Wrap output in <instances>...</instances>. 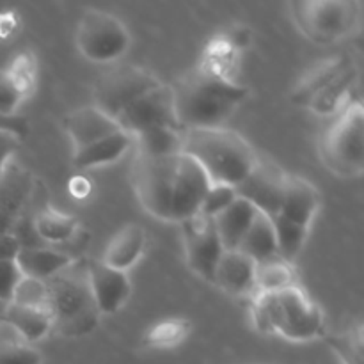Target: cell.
Wrapping results in <instances>:
<instances>
[{"mask_svg":"<svg viewBox=\"0 0 364 364\" xmlns=\"http://www.w3.org/2000/svg\"><path fill=\"white\" fill-rule=\"evenodd\" d=\"M270 220H272L274 233H276L277 256L288 263L294 262L301 249L304 247V242L308 238V228L299 226V224L284 219L279 213L270 217Z\"/></svg>","mask_w":364,"mask_h":364,"instance_id":"29","label":"cell"},{"mask_svg":"<svg viewBox=\"0 0 364 364\" xmlns=\"http://www.w3.org/2000/svg\"><path fill=\"white\" fill-rule=\"evenodd\" d=\"M77 48L91 63H110L130 46V34L121 20L107 11L91 9L77 27Z\"/></svg>","mask_w":364,"mask_h":364,"instance_id":"7","label":"cell"},{"mask_svg":"<svg viewBox=\"0 0 364 364\" xmlns=\"http://www.w3.org/2000/svg\"><path fill=\"white\" fill-rule=\"evenodd\" d=\"M21 276L31 277L38 281H48L60 270L66 269L73 263L71 256L64 252L52 251L48 247H34V249H20L14 258Z\"/></svg>","mask_w":364,"mask_h":364,"instance_id":"20","label":"cell"},{"mask_svg":"<svg viewBox=\"0 0 364 364\" xmlns=\"http://www.w3.org/2000/svg\"><path fill=\"white\" fill-rule=\"evenodd\" d=\"M132 139H134L132 135L119 130L116 134L109 135V137L102 139V141L95 142V144L87 146V148L78 149V151H75V166L78 169H91V167L116 162L130 148Z\"/></svg>","mask_w":364,"mask_h":364,"instance_id":"22","label":"cell"},{"mask_svg":"<svg viewBox=\"0 0 364 364\" xmlns=\"http://www.w3.org/2000/svg\"><path fill=\"white\" fill-rule=\"evenodd\" d=\"M181 130L220 128L247 96V89L208 71H191L171 85Z\"/></svg>","mask_w":364,"mask_h":364,"instance_id":"2","label":"cell"},{"mask_svg":"<svg viewBox=\"0 0 364 364\" xmlns=\"http://www.w3.org/2000/svg\"><path fill=\"white\" fill-rule=\"evenodd\" d=\"M21 102V92L16 82L7 75L6 71H0V116L13 117L16 116V110Z\"/></svg>","mask_w":364,"mask_h":364,"instance_id":"34","label":"cell"},{"mask_svg":"<svg viewBox=\"0 0 364 364\" xmlns=\"http://www.w3.org/2000/svg\"><path fill=\"white\" fill-rule=\"evenodd\" d=\"M327 343L340 355L343 364H364L363 334L359 327L355 331H350V333L338 334V336L329 338Z\"/></svg>","mask_w":364,"mask_h":364,"instance_id":"31","label":"cell"},{"mask_svg":"<svg viewBox=\"0 0 364 364\" xmlns=\"http://www.w3.org/2000/svg\"><path fill=\"white\" fill-rule=\"evenodd\" d=\"M162 82L156 80L151 73L132 64L114 68L96 80L92 89V100L98 110L105 116L117 119L121 112L130 105L132 102L142 96L144 92L151 91Z\"/></svg>","mask_w":364,"mask_h":364,"instance_id":"8","label":"cell"},{"mask_svg":"<svg viewBox=\"0 0 364 364\" xmlns=\"http://www.w3.org/2000/svg\"><path fill=\"white\" fill-rule=\"evenodd\" d=\"M132 185L148 213L167 223H183L198 215L210 181L185 153L171 156H135Z\"/></svg>","mask_w":364,"mask_h":364,"instance_id":"1","label":"cell"},{"mask_svg":"<svg viewBox=\"0 0 364 364\" xmlns=\"http://www.w3.org/2000/svg\"><path fill=\"white\" fill-rule=\"evenodd\" d=\"M294 18L306 36L318 43L336 41L350 34L358 25L359 11L355 2L323 0V2L291 4Z\"/></svg>","mask_w":364,"mask_h":364,"instance_id":"9","label":"cell"},{"mask_svg":"<svg viewBox=\"0 0 364 364\" xmlns=\"http://www.w3.org/2000/svg\"><path fill=\"white\" fill-rule=\"evenodd\" d=\"M144 230L139 224H127L110 238L100 262L114 270L127 272L139 262V258L144 252Z\"/></svg>","mask_w":364,"mask_h":364,"instance_id":"17","label":"cell"},{"mask_svg":"<svg viewBox=\"0 0 364 364\" xmlns=\"http://www.w3.org/2000/svg\"><path fill=\"white\" fill-rule=\"evenodd\" d=\"M287 173L274 162L258 160L240 185L235 187L237 198L251 203L258 212L272 217L277 215L283 203Z\"/></svg>","mask_w":364,"mask_h":364,"instance_id":"12","label":"cell"},{"mask_svg":"<svg viewBox=\"0 0 364 364\" xmlns=\"http://www.w3.org/2000/svg\"><path fill=\"white\" fill-rule=\"evenodd\" d=\"M11 304L50 311L48 288H46V283L45 281L31 279V277H21L16 290H14L13 294V301H11Z\"/></svg>","mask_w":364,"mask_h":364,"instance_id":"30","label":"cell"},{"mask_svg":"<svg viewBox=\"0 0 364 364\" xmlns=\"http://www.w3.org/2000/svg\"><path fill=\"white\" fill-rule=\"evenodd\" d=\"M355 78H358V70H355L354 64H350V66L345 68L331 84H327L326 87L308 103V107L318 114L336 112L338 105H340L341 100L347 96L348 89L352 87Z\"/></svg>","mask_w":364,"mask_h":364,"instance_id":"27","label":"cell"},{"mask_svg":"<svg viewBox=\"0 0 364 364\" xmlns=\"http://www.w3.org/2000/svg\"><path fill=\"white\" fill-rule=\"evenodd\" d=\"M6 308H7V304H4V302H0V322H2L4 313H6Z\"/></svg>","mask_w":364,"mask_h":364,"instance_id":"39","label":"cell"},{"mask_svg":"<svg viewBox=\"0 0 364 364\" xmlns=\"http://www.w3.org/2000/svg\"><path fill=\"white\" fill-rule=\"evenodd\" d=\"M18 251H20V245H18V242L11 235H0V262L14 259Z\"/></svg>","mask_w":364,"mask_h":364,"instance_id":"38","label":"cell"},{"mask_svg":"<svg viewBox=\"0 0 364 364\" xmlns=\"http://www.w3.org/2000/svg\"><path fill=\"white\" fill-rule=\"evenodd\" d=\"M2 173H4V169H2V167H0V178H2Z\"/></svg>","mask_w":364,"mask_h":364,"instance_id":"40","label":"cell"},{"mask_svg":"<svg viewBox=\"0 0 364 364\" xmlns=\"http://www.w3.org/2000/svg\"><path fill=\"white\" fill-rule=\"evenodd\" d=\"M4 323L16 331L21 341H38L52 329V315L45 309L23 308V306L7 304L4 313Z\"/></svg>","mask_w":364,"mask_h":364,"instance_id":"23","label":"cell"},{"mask_svg":"<svg viewBox=\"0 0 364 364\" xmlns=\"http://www.w3.org/2000/svg\"><path fill=\"white\" fill-rule=\"evenodd\" d=\"M181 153L203 169L210 185L237 187L258 162L255 149L240 134L228 128H196L183 132Z\"/></svg>","mask_w":364,"mask_h":364,"instance_id":"3","label":"cell"},{"mask_svg":"<svg viewBox=\"0 0 364 364\" xmlns=\"http://www.w3.org/2000/svg\"><path fill=\"white\" fill-rule=\"evenodd\" d=\"M235 199H237V192H235L233 187H228V185H210L208 192H206L205 199H203L201 208H199V213L213 219L217 213L226 210Z\"/></svg>","mask_w":364,"mask_h":364,"instance_id":"32","label":"cell"},{"mask_svg":"<svg viewBox=\"0 0 364 364\" xmlns=\"http://www.w3.org/2000/svg\"><path fill=\"white\" fill-rule=\"evenodd\" d=\"M258 210L245 199L237 198L226 210L213 217V226L220 238L224 251H237L242 238L251 228Z\"/></svg>","mask_w":364,"mask_h":364,"instance_id":"18","label":"cell"},{"mask_svg":"<svg viewBox=\"0 0 364 364\" xmlns=\"http://www.w3.org/2000/svg\"><path fill=\"white\" fill-rule=\"evenodd\" d=\"M21 272L14 259H4L0 262V302L11 304L13 294L21 279Z\"/></svg>","mask_w":364,"mask_h":364,"instance_id":"35","label":"cell"},{"mask_svg":"<svg viewBox=\"0 0 364 364\" xmlns=\"http://www.w3.org/2000/svg\"><path fill=\"white\" fill-rule=\"evenodd\" d=\"M318 205V194L309 181H306L304 178L287 174L279 215L309 230V224L315 219Z\"/></svg>","mask_w":364,"mask_h":364,"instance_id":"16","label":"cell"},{"mask_svg":"<svg viewBox=\"0 0 364 364\" xmlns=\"http://www.w3.org/2000/svg\"><path fill=\"white\" fill-rule=\"evenodd\" d=\"M137 141V155L171 156L181 153L183 132L173 128H151L134 135Z\"/></svg>","mask_w":364,"mask_h":364,"instance_id":"25","label":"cell"},{"mask_svg":"<svg viewBox=\"0 0 364 364\" xmlns=\"http://www.w3.org/2000/svg\"><path fill=\"white\" fill-rule=\"evenodd\" d=\"M21 139L9 130H0V167H6L9 159L18 151Z\"/></svg>","mask_w":364,"mask_h":364,"instance_id":"36","label":"cell"},{"mask_svg":"<svg viewBox=\"0 0 364 364\" xmlns=\"http://www.w3.org/2000/svg\"><path fill=\"white\" fill-rule=\"evenodd\" d=\"M0 130H9L13 134H16L18 137L23 139L28 134V123L21 116H13V117H2L0 116Z\"/></svg>","mask_w":364,"mask_h":364,"instance_id":"37","label":"cell"},{"mask_svg":"<svg viewBox=\"0 0 364 364\" xmlns=\"http://www.w3.org/2000/svg\"><path fill=\"white\" fill-rule=\"evenodd\" d=\"M352 64L350 59L347 57H336V59H327L323 63L316 64L313 70H309L306 73V77L302 78L301 84L295 87L294 95H291V102L299 103V105H306L326 87L327 84L334 80L345 68H348Z\"/></svg>","mask_w":364,"mask_h":364,"instance_id":"24","label":"cell"},{"mask_svg":"<svg viewBox=\"0 0 364 364\" xmlns=\"http://www.w3.org/2000/svg\"><path fill=\"white\" fill-rule=\"evenodd\" d=\"M322 159L331 171L343 176L361 174L364 167V114L355 102L341 112L322 139Z\"/></svg>","mask_w":364,"mask_h":364,"instance_id":"6","label":"cell"},{"mask_svg":"<svg viewBox=\"0 0 364 364\" xmlns=\"http://www.w3.org/2000/svg\"><path fill=\"white\" fill-rule=\"evenodd\" d=\"M237 251L245 255L247 258H251L255 263L276 258V233H274L272 220H270L269 215H265V213L262 212L256 213L251 228H249L247 233L244 235Z\"/></svg>","mask_w":364,"mask_h":364,"instance_id":"21","label":"cell"},{"mask_svg":"<svg viewBox=\"0 0 364 364\" xmlns=\"http://www.w3.org/2000/svg\"><path fill=\"white\" fill-rule=\"evenodd\" d=\"M32 194V176L25 169L7 164L0 178V213L16 220L27 208Z\"/></svg>","mask_w":364,"mask_h":364,"instance_id":"19","label":"cell"},{"mask_svg":"<svg viewBox=\"0 0 364 364\" xmlns=\"http://www.w3.org/2000/svg\"><path fill=\"white\" fill-rule=\"evenodd\" d=\"M116 123L132 137L151 128H173L183 132L174 112L173 89L166 84H159L155 89L139 96L117 116Z\"/></svg>","mask_w":364,"mask_h":364,"instance_id":"10","label":"cell"},{"mask_svg":"<svg viewBox=\"0 0 364 364\" xmlns=\"http://www.w3.org/2000/svg\"><path fill=\"white\" fill-rule=\"evenodd\" d=\"M50 315L52 327L55 326L63 334H85L96 327V309L87 279V267L77 270L71 265L60 270L48 281Z\"/></svg>","mask_w":364,"mask_h":364,"instance_id":"5","label":"cell"},{"mask_svg":"<svg viewBox=\"0 0 364 364\" xmlns=\"http://www.w3.org/2000/svg\"><path fill=\"white\" fill-rule=\"evenodd\" d=\"M64 128H66L68 135L73 142L75 151L87 148V146L121 130L112 117L105 116L102 110L92 105L73 110L64 119Z\"/></svg>","mask_w":364,"mask_h":364,"instance_id":"14","label":"cell"},{"mask_svg":"<svg viewBox=\"0 0 364 364\" xmlns=\"http://www.w3.org/2000/svg\"><path fill=\"white\" fill-rule=\"evenodd\" d=\"M0 364H41V355L21 341H0Z\"/></svg>","mask_w":364,"mask_h":364,"instance_id":"33","label":"cell"},{"mask_svg":"<svg viewBox=\"0 0 364 364\" xmlns=\"http://www.w3.org/2000/svg\"><path fill=\"white\" fill-rule=\"evenodd\" d=\"M87 279L92 301L102 315H112L124 306L130 297V279L127 272H119L100 259L87 265Z\"/></svg>","mask_w":364,"mask_h":364,"instance_id":"13","label":"cell"},{"mask_svg":"<svg viewBox=\"0 0 364 364\" xmlns=\"http://www.w3.org/2000/svg\"><path fill=\"white\" fill-rule=\"evenodd\" d=\"M252 322L265 334L309 341L322 331V311L295 284L276 294H259L252 302Z\"/></svg>","mask_w":364,"mask_h":364,"instance_id":"4","label":"cell"},{"mask_svg":"<svg viewBox=\"0 0 364 364\" xmlns=\"http://www.w3.org/2000/svg\"><path fill=\"white\" fill-rule=\"evenodd\" d=\"M181 233H183L188 267L192 272L213 284V274L224 252L213 220L198 213L181 223Z\"/></svg>","mask_w":364,"mask_h":364,"instance_id":"11","label":"cell"},{"mask_svg":"<svg viewBox=\"0 0 364 364\" xmlns=\"http://www.w3.org/2000/svg\"><path fill=\"white\" fill-rule=\"evenodd\" d=\"M34 228L43 242H66L73 237L78 223L75 217L59 213L55 210H41L34 215Z\"/></svg>","mask_w":364,"mask_h":364,"instance_id":"28","label":"cell"},{"mask_svg":"<svg viewBox=\"0 0 364 364\" xmlns=\"http://www.w3.org/2000/svg\"><path fill=\"white\" fill-rule=\"evenodd\" d=\"M255 283L259 288V294H276L284 288L295 287V274L290 263L276 256L267 262L256 263Z\"/></svg>","mask_w":364,"mask_h":364,"instance_id":"26","label":"cell"},{"mask_svg":"<svg viewBox=\"0 0 364 364\" xmlns=\"http://www.w3.org/2000/svg\"><path fill=\"white\" fill-rule=\"evenodd\" d=\"M256 263L238 251H224L213 274V284L226 294L240 297L251 294L255 283Z\"/></svg>","mask_w":364,"mask_h":364,"instance_id":"15","label":"cell"}]
</instances>
